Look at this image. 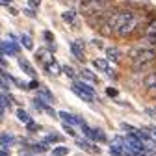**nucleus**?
<instances>
[{
    "label": "nucleus",
    "mask_w": 156,
    "mask_h": 156,
    "mask_svg": "<svg viewBox=\"0 0 156 156\" xmlns=\"http://www.w3.org/2000/svg\"><path fill=\"white\" fill-rule=\"evenodd\" d=\"M128 58L132 60V69L134 71H140L149 67L151 63H154L156 60V48H149L143 45H138L128 50Z\"/></svg>",
    "instance_id": "f257e3e1"
},
{
    "label": "nucleus",
    "mask_w": 156,
    "mask_h": 156,
    "mask_svg": "<svg viewBox=\"0 0 156 156\" xmlns=\"http://www.w3.org/2000/svg\"><path fill=\"white\" fill-rule=\"evenodd\" d=\"M73 91L80 97V99H84V101H87V102H91L93 99H95V89L91 87V86H87L86 82H80V80H74V84H73Z\"/></svg>",
    "instance_id": "f03ea898"
},
{
    "label": "nucleus",
    "mask_w": 156,
    "mask_h": 156,
    "mask_svg": "<svg viewBox=\"0 0 156 156\" xmlns=\"http://www.w3.org/2000/svg\"><path fill=\"white\" fill-rule=\"evenodd\" d=\"M108 8V0L106 2H101V0H86L82 4V13L86 17H91L95 13H101V11H106Z\"/></svg>",
    "instance_id": "7ed1b4c3"
},
{
    "label": "nucleus",
    "mask_w": 156,
    "mask_h": 156,
    "mask_svg": "<svg viewBox=\"0 0 156 156\" xmlns=\"http://www.w3.org/2000/svg\"><path fill=\"white\" fill-rule=\"evenodd\" d=\"M60 117L63 119V123H67V125H71V126H74V125H86V121L82 119V117H78V115H73V113H69V112H60Z\"/></svg>",
    "instance_id": "20e7f679"
},
{
    "label": "nucleus",
    "mask_w": 156,
    "mask_h": 156,
    "mask_svg": "<svg viewBox=\"0 0 156 156\" xmlns=\"http://www.w3.org/2000/svg\"><path fill=\"white\" fill-rule=\"evenodd\" d=\"M71 52H73V56L76 58V60H84V41H80V39H76V41H73L71 45Z\"/></svg>",
    "instance_id": "39448f33"
},
{
    "label": "nucleus",
    "mask_w": 156,
    "mask_h": 156,
    "mask_svg": "<svg viewBox=\"0 0 156 156\" xmlns=\"http://www.w3.org/2000/svg\"><path fill=\"white\" fill-rule=\"evenodd\" d=\"M76 145L80 147V149H84V151H87V152H91V154H99V152H101V149H99V147L91 145L87 140H76Z\"/></svg>",
    "instance_id": "423d86ee"
},
{
    "label": "nucleus",
    "mask_w": 156,
    "mask_h": 156,
    "mask_svg": "<svg viewBox=\"0 0 156 156\" xmlns=\"http://www.w3.org/2000/svg\"><path fill=\"white\" fill-rule=\"evenodd\" d=\"M35 58H37L39 62H43L45 65H48V63H50V62L54 60V58H52V52H50V50H45V48H41V50H37Z\"/></svg>",
    "instance_id": "0eeeda50"
},
{
    "label": "nucleus",
    "mask_w": 156,
    "mask_h": 156,
    "mask_svg": "<svg viewBox=\"0 0 156 156\" xmlns=\"http://www.w3.org/2000/svg\"><path fill=\"white\" fill-rule=\"evenodd\" d=\"M37 95H39V99H41L43 102H54V95L47 87H43V86L37 87Z\"/></svg>",
    "instance_id": "6e6552de"
},
{
    "label": "nucleus",
    "mask_w": 156,
    "mask_h": 156,
    "mask_svg": "<svg viewBox=\"0 0 156 156\" xmlns=\"http://www.w3.org/2000/svg\"><path fill=\"white\" fill-rule=\"evenodd\" d=\"M143 87H145V89H156V71L149 73V74L143 78Z\"/></svg>",
    "instance_id": "1a4fd4ad"
},
{
    "label": "nucleus",
    "mask_w": 156,
    "mask_h": 156,
    "mask_svg": "<svg viewBox=\"0 0 156 156\" xmlns=\"http://www.w3.org/2000/svg\"><path fill=\"white\" fill-rule=\"evenodd\" d=\"M19 65H21V69H23L28 76H32V78L35 76V69L30 65V62L26 60V58H19Z\"/></svg>",
    "instance_id": "9d476101"
},
{
    "label": "nucleus",
    "mask_w": 156,
    "mask_h": 156,
    "mask_svg": "<svg viewBox=\"0 0 156 156\" xmlns=\"http://www.w3.org/2000/svg\"><path fill=\"white\" fill-rule=\"evenodd\" d=\"M93 65L99 69V71H102V73H108L110 76H113V73L110 71V67H108V62L106 60H102V58H97V60L93 62Z\"/></svg>",
    "instance_id": "9b49d317"
},
{
    "label": "nucleus",
    "mask_w": 156,
    "mask_h": 156,
    "mask_svg": "<svg viewBox=\"0 0 156 156\" xmlns=\"http://www.w3.org/2000/svg\"><path fill=\"white\" fill-rule=\"evenodd\" d=\"M106 56H108V60H110V62H115V63L121 60V52H119V48H115V47L106 48Z\"/></svg>",
    "instance_id": "f8f14e48"
},
{
    "label": "nucleus",
    "mask_w": 156,
    "mask_h": 156,
    "mask_svg": "<svg viewBox=\"0 0 156 156\" xmlns=\"http://www.w3.org/2000/svg\"><path fill=\"white\" fill-rule=\"evenodd\" d=\"M0 50H2V54H17L19 47L15 43H2L0 45Z\"/></svg>",
    "instance_id": "ddd939ff"
},
{
    "label": "nucleus",
    "mask_w": 156,
    "mask_h": 156,
    "mask_svg": "<svg viewBox=\"0 0 156 156\" xmlns=\"http://www.w3.org/2000/svg\"><path fill=\"white\" fill-rule=\"evenodd\" d=\"M80 76H82L84 82H89V84H95V82H97L95 73H91L89 69H82V71H80Z\"/></svg>",
    "instance_id": "4468645a"
},
{
    "label": "nucleus",
    "mask_w": 156,
    "mask_h": 156,
    "mask_svg": "<svg viewBox=\"0 0 156 156\" xmlns=\"http://www.w3.org/2000/svg\"><path fill=\"white\" fill-rule=\"evenodd\" d=\"M34 104H35V106H37L39 110H43V112H47V113H48L50 117H56V113L52 112V108H50V106H47V104H45V102H43L41 99H35V102H34Z\"/></svg>",
    "instance_id": "2eb2a0df"
},
{
    "label": "nucleus",
    "mask_w": 156,
    "mask_h": 156,
    "mask_svg": "<svg viewBox=\"0 0 156 156\" xmlns=\"http://www.w3.org/2000/svg\"><path fill=\"white\" fill-rule=\"evenodd\" d=\"M143 47H149V48H156V35H145L143 39Z\"/></svg>",
    "instance_id": "dca6fc26"
},
{
    "label": "nucleus",
    "mask_w": 156,
    "mask_h": 156,
    "mask_svg": "<svg viewBox=\"0 0 156 156\" xmlns=\"http://www.w3.org/2000/svg\"><path fill=\"white\" fill-rule=\"evenodd\" d=\"M62 17H63L65 23H71L73 26H76V13H74V11H65Z\"/></svg>",
    "instance_id": "f3484780"
},
{
    "label": "nucleus",
    "mask_w": 156,
    "mask_h": 156,
    "mask_svg": "<svg viewBox=\"0 0 156 156\" xmlns=\"http://www.w3.org/2000/svg\"><path fill=\"white\" fill-rule=\"evenodd\" d=\"M145 35H156V19H152V21L145 26Z\"/></svg>",
    "instance_id": "a211bd4d"
},
{
    "label": "nucleus",
    "mask_w": 156,
    "mask_h": 156,
    "mask_svg": "<svg viewBox=\"0 0 156 156\" xmlns=\"http://www.w3.org/2000/svg\"><path fill=\"white\" fill-rule=\"evenodd\" d=\"M93 140L95 141H106V134L101 128H93Z\"/></svg>",
    "instance_id": "6ab92c4d"
},
{
    "label": "nucleus",
    "mask_w": 156,
    "mask_h": 156,
    "mask_svg": "<svg viewBox=\"0 0 156 156\" xmlns=\"http://www.w3.org/2000/svg\"><path fill=\"white\" fill-rule=\"evenodd\" d=\"M45 67H47V71H48L50 74H60V65H58L54 60H52L48 65H45Z\"/></svg>",
    "instance_id": "aec40b11"
},
{
    "label": "nucleus",
    "mask_w": 156,
    "mask_h": 156,
    "mask_svg": "<svg viewBox=\"0 0 156 156\" xmlns=\"http://www.w3.org/2000/svg\"><path fill=\"white\" fill-rule=\"evenodd\" d=\"M52 154H54V156H67V154H69V149H67V147H56V149L52 151Z\"/></svg>",
    "instance_id": "412c9836"
},
{
    "label": "nucleus",
    "mask_w": 156,
    "mask_h": 156,
    "mask_svg": "<svg viewBox=\"0 0 156 156\" xmlns=\"http://www.w3.org/2000/svg\"><path fill=\"white\" fill-rule=\"evenodd\" d=\"M0 143H2L4 147L11 145V143H13V136H9V134H2V138H0Z\"/></svg>",
    "instance_id": "4be33fe9"
},
{
    "label": "nucleus",
    "mask_w": 156,
    "mask_h": 156,
    "mask_svg": "<svg viewBox=\"0 0 156 156\" xmlns=\"http://www.w3.org/2000/svg\"><path fill=\"white\" fill-rule=\"evenodd\" d=\"M21 43H23L28 50H32V48H34V43H32V39H30L28 35H21Z\"/></svg>",
    "instance_id": "5701e85b"
},
{
    "label": "nucleus",
    "mask_w": 156,
    "mask_h": 156,
    "mask_svg": "<svg viewBox=\"0 0 156 156\" xmlns=\"http://www.w3.org/2000/svg\"><path fill=\"white\" fill-rule=\"evenodd\" d=\"M17 117H19V119H21L23 123H28V121H32V119H30V115H28L24 110H17Z\"/></svg>",
    "instance_id": "b1692460"
},
{
    "label": "nucleus",
    "mask_w": 156,
    "mask_h": 156,
    "mask_svg": "<svg viewBox=\"0 0 156 156\" xmlns=\"http://www.w3.org/2000/svg\"><path fill=\"white\" fill-rule=\"evenodd\" d=\"M62 71H63V73H65L67 76H71V78H73V80H76V73H74V69H73V67H69V65H65V67H63Z\"/></svg>",
    "instance_id": "393cba45"
},
{
    "label": "nucleus",
    "mask_w": 156,
    "mask_h": 156,
    "mask_svg": "<svg viewBox=\"0 0 156 156\" xmlns=\"http://www.w3.org/2000/svg\"><path fill=\"white\" fill-rule=\"evenodd\" d=\"M62 138H60V136H58V134H48L47 136V138H45V143H52V141H60Z\"/></svg>",
    "instance_id": "a878e982"
},
{
    "label": "nucleus",
    "mask_w": 156,
    "mask_h": 156,
    "mask_svg": "<svg viewBox=\"0 0 156 156\" xmlns=\"http://www.w3.org/2000/svg\"><path fill=\"white\" fill-rule=\"evenodd\" d=\"M43 37H45V39H47V41H48V43H50V45H52V41H54V35H52V34H50V32H43Z\"/></svg>",
    "instance_id": "bb28decb"
},
{
    "label": "nucleus",
    "mask_w": 156,
    "mask_h": 156,
    "mask_svg": "<svg viewBox=\"0 0 156 156\" xmlns=\"http://www.w3.org/2000/svg\"><path fill=\"white\" fill-rule=\"evenodd\" d=\"M63 130H65L69 136H74V130H73V126H71V125H67V123H65V125H63Z\"/></svg>",
    "instance_id": "cd10ccee"
},
{
    "label": "nucleus",
    "mask_w": 156,
    "mask_h": 156,
    "mask_svg": "<svg viewBox=\"0 0 156 156\" xmlns=\"http://www.w3.org/2000/svg\"><path fill=\"white\" fill-rule=\"evenodd\" d=\"M106 93H108V97H117V89L115 87H108Z\"/></svg>",
    "instance_id": "c85d7f7f"
},
{
    "label": "nucleus",
    "mask_w": 156,
    "mask_h": 156,
    "mask_svg": "<svg viewBox=\"0 0 156 156\" xmlns=\"http://www.w3.org/2000/svg\"><path fill=\"white\" fill-rule=\"evenodd\" d=\"M26 125H28V130H30V132H35V130H37V125H35L34 121H28Z\"/></svg>",
    "instance_id": "c756f323"
},
{
    "label": "nucleus",
    "mask_w": 156,
    "mask_h": 156,
    "mask_svg": "<svg viewBox=\"0 0 156 156\" xmlns=\"http://www.w3.org/2000/svg\"><path fill=\"white\" fill-rule=\"evenodd\" d=\"M39 4H41V0H30V6L34 8H39Z\"/></svg>",
    "instance_id": "7c9ffc66"
},
{
    "label": "nucleus",
    "mask_w": 156,
    "mask_h": 156,
    "mask_svg": "<svg viewBox=\"0 0 156 156\" xmlns=\"http://www.w3.org/2000/svg\"><path fill=\"white\" fill-rule=\"evenodd\" d=\"M28 87H32V89H37V87H39V84H37V82H35V80H32V82H30V86H28Z\"/></svg>",
    "instance_id": "2f4dec72"
},
{
    "label": "nucleus",
    "mask_w": 156,
    "mask_h": 156,
    "mask_svg": "<svg viewBox=\"0 0 156 156\" xmlns=\"http://www.w3.org/2000/svg\"><path fill=\"white\" fill-rule=\"evenodd\" d=\"M4 113V102H2V99H0V115Z\"/></svg>",
    "instance_id": "473e14b6"
},
{
    "label": "nucleus",
    "mask_w": 156,
    "mask_h": 156,
    "mask_svg": "<svg viewBox=\"0 0 156 156\" xmlns=\"http://www.w3.org/2000/svg\"><path fill=\"white\" fill-rule=\"evenodd\" d=\"M24 11H26V15H30V17H35V13H34L32 9H24Z\"/></svg>",
    "instance_id": "72a5a7b5"
},
{
    "label": "nucleus",
    "mask_w": 156,
    "mask_h": 156,
    "mask_svg": "<svg viewBox=\"0 0 156 156\" xmlns=\"http://www.w3.org/2000/svg\"><path fill=\"white\" fill-rule=\"evenodd\" d=\"M0 65H2V67L6 65V62H4V58H2V52H0Z\"/></svg>",
    "instance_id": "f704fd0d"
},
{
    "label": "nucleus",
    "mask_w": 156,
    "mask_h": 156,
    "mask_svg": "<svg viewBox=\"0 0 156 156\" xmlns=\"http://www.w3.org/2000/svg\"><path fill=\"white\" fill-rule=\"evenodd\" d=\"M0 2H2V4H9V2H11V0H0Z\"/></svg>",
    "instance_id": "c9c22d12"
},
{
    "label": "nucleus",
    "mask_w": 156,
    "mask_h": 156,
    "mask_svg": "<svg viewBox=\"0 0 156 156\" xmlns=\"http://www.w3.org/2000/svg\"><path fill=\"white\" fill-rule=\"evenodd\" d=\"M0 156H6V154H4V152H2V154H0Z\"/></svg>",
    "instance_id": "e433bc0d"
},
{
    "label": "nucleus",
    "mask_w": 156,
    "mask_h": 156,
    "mask_svg": "<svg viewBox=\"0 0 156 156\" xmlns=\"http://www.w3.org/2000/svg\"><path fill=\"white\" fill-rule=\"evenodd\" d=\"M101 2H106V0H101Z\"/></svg>",
    "instance_id": "4c0bfd02"
},
{
    "label": "nucleus",
    "mask_w": 156,
    "mask_h": 156,
    "mask_svg": "<svg viewBox=\"0 0 156 156\" xmlns=\"http://www.w3.org/2000/svg\"><path fill=\"white\" fill-rule=\"evenodd\" d=\"M154 99H156V93H154Z\"/></svg>",
    "instance_id": "58836bf2"
},
{
    "label": "nucleus",
    "mask_w": 156,
    "mask_h": 156,
    "mask_svg": "<svg viewBox=\"0 0 156 156\" xmlns=\"http://www.w3.org/2000/svg\"><path fill=\"white\" fill-rule=\"evenodd\" d=\"M26 156H32V154H26Z\"/></svg>",
    "instance_id": "ea45409f"
}]
</instances>
